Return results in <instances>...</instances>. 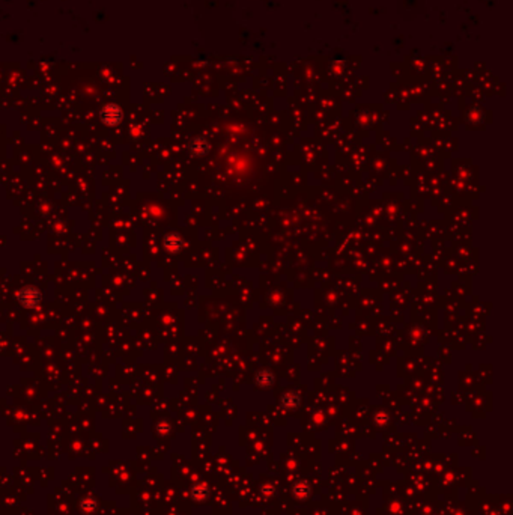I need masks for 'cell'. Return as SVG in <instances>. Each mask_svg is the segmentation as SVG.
<instances>
[{"mask_svg":"<svg viewBox=\"0 0 513 515\" xmlns=\"http://www.w3.org/2000/svg\"><path fill=\"white\" fill-rule=\"evenodd\" d=\"M163 244H164V247L167 248L169 252H178L181 248V238L178 235H175V234H169V235L164 237Z\"/></svg>","mask_w":513,"mask_h":515,"instance_id":"3","label":"cell"},{"mask_svg":"<svg viewBox=\"0 0 513 515\" xmlns=\"http://www.w3.org/2000/svg\"><path fill=\"white\" fill-rule=\"evenodd\" d=\"M15 300L21 308L32 310V309H37L42 303L44 295L41 289H38L37 287H23L21 289L15 292Z\"/></svg>","mask_w":513,"mask_h":515,"instance_id":"1","label":"cell"},{"mask_svg":"<svg viewBox=\"0 0 513 515\" xmlns=\"http://www.w3.org/2000/svg\"><path fill=\"white\" fill-rule=\"evenodd\" d=\"M120 119H122V115L116 105H107V107H104V110L101 112V121L105 124V125H110V127L118 125Z\"/></svg>","mask_w":513,"mask_h":515,"instance_id":"2","label":"cell"}]
</instances>
